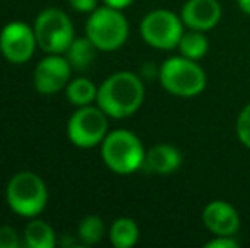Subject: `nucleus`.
I'll list each match as a JSON object with an SVG mask.
<instances>
[{
	"label": "nucleus",
	"instance_id": "19",
	"mask_svg": "<svg viewBox=\"0 0 250 248\" xmlns=\"http://www.w3.org/2000/svg\"><path fill=\"white\" fill-rule=\"evenodd\" d=\"M79 240L83 245H96L99 243L105 235V225L102 221L101 216L89 214L79 223V229H77Z\"/></svg>",
	"mask_w": 250,
	"mask_h": 248
},
{
	"label": "nucleus",
	"instance_id": "11",
	"mask_svg": "<svg viewBox=\"0 0 250 248\" xmlns=\"http://www.w3.org/2000/svg\"><path fill=\"white\" fill-rule=\"evenodd\" d=\"M204 228L214 236H235L240 229V214L227 201H211L201 212Z\"/></svg>",
	"mask_w": 250,
	"mask_h": 248
},
{
	"label": "nucleus",
	"instance_id": "4",
	"mask_svg": "<svg viewBox=\"0 0 250 248\" xmlns=\"http://www.w3.org/2000/svg\"><path fill=\"white\" fill-rule=\"evenodd\" d=\"M9 208L22 218H38L48 204L44 180L34 172H19L9 180L5 189Z\"/></svg>",
	"mask_w": 250,
	"mask_h": 248
},
{
	"label": "nucleus",
	"instance_id": "14",
	"mask_svg": "<svg viewBox=\"0 0 250 248\" xmlns=\"http://www.w3.org/2000/svg\"><path fill=\"white\" fill-rule=\"evenodd\" d=\"M140 240V228L133 218H118L109 228V242L114 248H131Z\"/></svg>",
	"mask_w": 250,
	"mask_h": 248
},
{
	"label": "nucleus",
	"instance_id": "18",
	"mask_svg": "<svg viewBox=\"0 0 250 248\" xmlns=\"http://www.w3.org/2000/svg\"><path fill=\"white\" fill-rule=\"evenodd\" d=\"M97 90L99 87H96V83L85 76H79L65 87L66 99L77 107L90 106L97 99Z\"/></svg>",
	"mask_w": 250,
	"mask_h": 248
},
{
	"label": "nucleus",
	"instance_id": "3",
	"mask_svg": "<svg viewBox=\"0 0 250 248\" xmlns=\"http://www.w3.org/2000/svg\"><path fill=\"white\" fill-rule=\"evenodd\" d=\"M158 80L164 90L175 97H196L204 92L208 83L206 72L199 61L186 57L167 58L158 70Z\"/></svg>",
	"mask_w": 250,
	"mask_h": 248
},
{
	"label": "nucleus",
	"instance_id": "2",
	"mask_svg": "<svg viewBox=\"0 0 250 248\" xmlns=\"http://www.w3.org/2000/svg\"><path fill=\"white\" fill-rule=\"evenodd\" d=\"M145 155L146 150L142 139L128 129H114L101 143L102 162L118 175H131L143 169Z\"/></svg>",
	"mask_w": 250,
	"mask_h": 248
},
{
	"label": "nucleus",
	"instance_id": "25",
	"mask_svg": "<svg viewBox=\"0 0 250 248\" xmlns=\"http://www.w3.org/2000/svg\"><path fill=\"white\" fill-rule=\"evenodd\" d=\"M237 3H238V7H240L242 12L250 16V0H237Z\"/></svg>",
	"mask_w": 250,
	"mask_h": 248
},
{
	"label": "nucleus",
	"instance_id": "22",
	"mask_svg": "<svg viewBox=\"0 0 250 248\" xmlns=\"http://www.w3.org/2000/svg\"><path fill=\"white\" fill-rule=\"evenodd\" d=\"M206 248H238L240 243L237 242L235 236H214L213 240L204 243Z\"/></svg>",
	"mask_w": 250,
	"mask_h": 248
},
{
	"label": "nucleus",
	"instance_id": "21",
	"mask_svg": "<svg viewBox=\"0 0 250 248\" xmlns=\"http://www.w3.org/2000/svg\"><path fill=\"white\" fill-rule=\"evenodd\" d=\"M19 235L10 226H0V248H19Z\"/></svg>",
	"mask_w": 250,
	"mask_h": 248
},
{
	"label": "nucleus",
	"instance_id": "15",
	"mask_svg": "<svg viewBox=\"0 0 250 248\" xmlns=\"http://www.w3.org/2000/svg\"><path fill=\"white\" fill-rule=\"evenodd\" d=\"M24 243L29 248H55L56 242L55 229L46 221L33 218L24 228Z\"/></svg>",
	"mask_w": 250,
	"mask_h": 248
},
{
	"label": "nucleus",
	"instance_id": "8",
	"mask_svg": "<svg viewBox=\"0 0 250 248\" xmlns=\"http://www.w3.org/2000/svg\"><path fill=\"white\" fill-rule=\"evenodd\" d=\"M109 133V116L99 106L79 107L66 124V136L79 148H94L101 145Z\"/></svg>",
	"mask_w": 250,
	"mask_h": 248
},
{
	"label": "nucleus",
	"instance_id": "16",
	"mask_svg": "<svg viewBox=\"0 0 250 248\" xmlns=\"http://www.w3.org/2000/svg\"><path fill=\"white\" fill-rule=\"evenodd\" d=\"M177 50L181 51L182 57L199 61L209 51V39H208L206 33H203V31L188 29L182 34L181 41L177 44Z\"/></svg>",
	"mask_w": 250,
	"mask_h": 248
},
{
	"label": "nucleus",
	"instance_id": "1",
	"mask_svg": "<svg viewBox=\"0 0 250 248\" xmlns=\"http://www.w3.org/2000/svg\"><path fill=\"white\" fill-rule=\"evenodd\" d=\"M145 85L133 72H118L109 75L97 90V106L112 119L131 117L143 106Z\"/></svg>",
	"mask_w": 250,
	"mask_h": 248
},
{
	"label": "nucleus",
	"instance_id": "20",
	"mask_svg": "<svg viewBox=\"0 0 250 248\" xmlns=\"http://www.w3.org/2000/svg\"><path fill=\"white\" fill-rule=\"evenodd\" d=\"M235 133H237V138L240 139L242 145L250 150V102L238 113Z\"/></svg>",
	"mask_w": 250,
	"mask_h": 248
},
{
	"label": "nucleus",
	"instance_id": "7",
	"mask_svg": "<svg viewBox=\"0 0 250 248\" xmlns=\"http://www.w3.org/2000/svg\"><path fill=\"white\" fill-rule=\"evenodd\" d=\"M184 27L181 16L167 9H155L142 19L140 34L148 46L168 51L177 48L184 34Z\"/></svg>",
	"mask_w": 250,
	"mask_h": 248
},
{
	"label": "nucleus",
	"instance_id": "24",
	"mask_svg": "<svg viewBox=\"0 0 250 248\" xmlns=\"http://www.w3.org/2000/svg\"><path fill=\"white\" fill-rule=\"evenodd\" d=\"M133 2H135V0H104L105 5L112 7V9H119V10H123V9H126V7H129Z\"/></svg>",
	"mask_w": 250,
	"mask_h": 248
},
{
	"label": "nucleus",
	"instance_id": "6",
	"mask_svg": "<svg viewBox=\"0 0 250 248\" xmlns=\"http://www.w3.org/2000/svg\"><path fill=\"white\" fill-rule=\"evenodd\" d=\"M33 29L36 34L38 46L46 53H65L75 39L72 20L60 9L43 10L34 20Z\"/></svg>",
	"mask_w": 250,
	"mask_h": 248
},
{
	"label": "nucleus",
	"instance_id": "17",
	"mask_svg": "<svg viewBox=\"0 0 250 248\" xmlns=\"http://www.w3.org/2000/svg\"><path fill=\"white\" fill-rule=\"evenodd\" d=\"M96 51L97 48L85 36V38H75L72 41V44L68 46V50L65 51V55L73 70H87L92 65L94 58H96Z\"/></svg>",
	"mask_w": 250,
	"mask_h": 248
},
{
	"label": "nucleus",
	"instance_id": "13",
	"mask_svg": "<svg viewBox=\"0 0 250 248\" xmlns=\"http://www.w3.org/2000/svg\"><path fill=\"white\" fill-rule=\"evenodd\" d=\"M182 165V152L174 145L168 143H158L153 145L150 150H146L145 155V165L151 173H158V175H170V173L177 172Z\"/></svg>",
	"mask_w": 250,
	"mask_h": 248
},
{
	"label": "nucleus",
	"instance_id": "10",
	"mask_svg": "<svg viewBox=\"0 0 250 248\" xmlns=\"http://www.w3.org/2000/svg\"><path fill=\"white\" fill-rule=\"evenodd\" d=\"M72 70L73 68L66 60V57L48 53V57L38 61L36 68H34V89L43 95L60 92L68 85Z\"/></svg>",
	"mask_w": 250,
	"mask_h": 248
},
{
	"label": "nucleus",
	"instance_id": "12",
	"mask_svg": "<svg viewBox=\"0 0 250 248\" xmlns=\"http://www.w3.org/2000/svg\"><path fill=\"white\" fill-rule=\"evenodd\" d=\"M221 5L218 0H188L182 5L181 19L188 29L211 31L221 20Z\"/></svg>",
	"mask_w": 250,
	"mask_h": 248
},
{
	"label": "nucleus",
	"instance_id": "9",
	"mask_svg": "<svg viewBox=\"0 0 250 248\" xmlns=\"http://www.w3.org/2000/svg\"><path fill=\"white\" fill-rule=\"evenodd\" d=\"M36 48V34L29 24L14 20L5 24L0 31V53L7 61L16 65L29 61Z\"/></svg>",
	"mask_w": 250,
	"mask_h": 248
},
{
	"label": "nucleus",
	"instance_id": "23",
	"mask_svg": "<svg viewBox=\"0 0 250 248\" xmlns=\"http://www.w3.org/2000/svg\"><path fill=\"white\" fill-rule=\"evenodd\" d=\"M73 10L82 14H90L97 9V0H68Z\"/></svg>",
	"mask_w": 250,
	"mask_h": 248
},
{
	"label": "nucleus",
	"instance_id": "5",
	"mask_svg": "<svg viewBox=\"0 0 250 248\" xmlns=\"http://www.w3.org/2000/svg\"><path fill=\"white\" fill-rule=\"evenodd\" d=\"M85 36L99 51H116L129 36V24L119 9L97 7L85 24Z\"/></svg>",
	"mask_w": 250,
	"mask_h": 248
}]
</instances>
